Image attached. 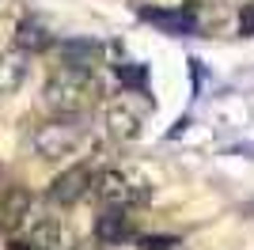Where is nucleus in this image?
Wrapping results in <instances>:
<instances>
[{"mask_svg":"<svg viewBox=\"0 0 254 250\" xmlns=\"http://www.w3.org/2000/svg\"><path fill=\"white\" fill-rule=\"evenodd\" d=\"M144 19L152 27H159V31H167V34H190L193 31L190 11H144Z\"/></svg>","mask_w":254,"mask_h":250,"instance_id":"nucleus-12","label":"nucleus"},{"mask_svg":"<svg viewBox=\"0 0 254 250\" xmlns=\"http://www.w3.org/2000/svg\"><path fill=\"white\" fill-rule=\"evenodd\" d=\"M91 186H95L91 167H87V163H76V167L61 171V175L50 182V205H57V208H72L76 201H84L87 193H91Z\"/></svg>","mask_w":254,"mask_h":250,"instance_id":"nucleus-4","label":"nucleus"},{"mask_svg":"<svg viewBox=\"0 0 254 250\" xmlns=\"http://www.w3.org/2000/svg\"><path fill=\"white\" fill-rule=\"evenodd\" d=\"M99 250H144L140 239H129V243H99Z\"/></svg>","mask_w":254,"mask_h":250,"instance_id":"nucleus-15","label":"nucleus"},{"mask_svg":"<svg viewBox=\"0 0 254 250\" xmlns=\"http://www.w3.org/2000/svg\"><path fill=\"white\" fill-rule=\"evenodd\" d=\"M61 61H64V68H87V72H95L99 46H95V42H84V38L64 42V46H61Z\"/></svg>","mask_w":254,"mask_h":250,"instance_id":"nucleus-11","label":"nucleus"},{"mask_svg":"<svg viewBox=\"0 0 254 250\" xmlns=\"http://www.w3.org/2000/svg\"><path fill=\"white\" fill-rule=\"evenodd\" d=\"M27 80V53L0 50V95H15Z\"/></svg>","mask_w":254,"mask_h":250,"instance_id":"nucleus-8","label":"nucleus"},{"mask_svg":"<svg viewBox=\"0 0 254 250\" xmlns=\"http://www.w3.org/2000/svg\"><path fill=\"white\" fill-rule=\"evenodd\" d=\"M50 46H53V34H50L46 23L23 19L19 27H15V50H23V53H46Z\"/></svg>","mask_w":254,"mask_h":250,"instance_id":"nucleus-10","label":"nucleus"},{"mask_svg":"<svg viewBox=\"0 0 254 250\" xmlns=\"http://www.w3.org/2000/svg\"><path fill=\"white\" fill-rule=\"evenodd\" d=\"M31 144H34V152L42 159H64V156H72L76 148L84 144V129L72 125L68 118H57V122H46V125L34 129Z\"/></svg>","mask_w":254,"mask_h":250,"instance_id":"nucleus-3","label":"nucleus"},{"mask_svg":"<svg viewBox=\"0 0 254 250\" xmlns=\"http://www.w3.org/2000/svg\"><path fill=\"white\" fill-rule=\"evenodd\" d=\"M27 243H34L38 250H68L72 247V235L64 231L61 220L53 216H38V220H27Z\"/></svg>","mask_w":254,"mask_h":250,"instance_id":"nucleus-6","label":"nucleus"},{"mask_svg":"<svg viewBox=\"0 0 254 250\" xmlns=\"http://www.w3.org/2000/svg\"><path fill=\"white\" fill-rule=\"evenodd\" d=\"M8 250H38V247H34V243H27V239H15Z\"/></svg>","mask_w":254,"mask_h":250,"instance_id":"nucleus-16","label":"nucleus"},{"mask_svg":"<svg viewBox=\"0 0 254 250\" xmlns=\"http://www.w3.org/2000/svg\"><path fill=\"white\" fill-rule=\"evenodd\" d=\"M239 34H251L254 38V0L239 8Z\"/></svg>","mask_w":254,"mask_h":250,"instance_id":"nucleus-13","label":"nucleus"},{"mask_svg":"<svg viewBox=\"0 0 254 250\" xmlns=\"http://www.w3.org/2000/svg\"><path fill=\"white\" fill-rule=\"evenodd\" d=\"M140 129H144V106L129 103V99L106 106V133L114 136V140L129 144V140H137V136H140Z\"/></svg>","mask_w":254,"mask_h":250,"instance_id":"nucleus-5","label":"nucleus"},{"mask_svg":"<svg viewBox=\"0 0 254 250\" xmlns=\"http://www.w3.org/2000/svg\"><path fill=\"white\" fill-rule=\"evenodd\" d=\"M99 76L87 68H57L42 87V103L46 110H53L57 118H80L99 103Z\"/></svg>","mask_w":254,"mask_h":250,"instance_id":"nucleus-1","label":"nucleus"},{"mask_svg":"<svg viewBox=\"0 0 254 250\" xmlns=\"http://www.w3.org/2000/svg\"><path fill=\"white\" fill-rule=\"evenodd\" d=\"M140 247L144 250H175L179 239H175V235H159V239H140Z\"/></svg>","mask_w":254,"mask_h":250,"instance_id":"nucleus-14","label":"nucleus"},{"mask_svg":"<svg viewBox=\"0 0 254 250\" xmlns=\"http://www.w3.org/2000/svg\"><path fill=\"white\" fill-rule=\"evenodd\" d=\"M91 193L99 197L103 208H133V205H144L152 197V186L133 167H106V171L95 175Z\"/></svg>","mask_w":254,"mask_h":250,"instance_id":"nucleus-2","label":"nucleus"},{"mask_svg":"<svg viewBox=\"0 0 254 250\" xmlns=\"http://www.w3.org/2000/svg\"><path fill=\"white\" fill-rule=\"evenodd\" d=\"M95 239L99 243H129L133 239V220L126 216V208H106L95 220Z\"/></svg>","mask_w":254,"mask_h":250,"instance_id":"nucleus-7","label":"nucleus"},{"mask_svg":"<svg viewBox=\"0 0 254 250\" xmlns=\"http://www.w3.org/2000/svg\"><path fill=\"white\" fill-rule=\"evenodd\" d=\"M31 220V193L19 186H11L8 193H4V201H0V224L4 228H23Z\"/></svg>","mask_w":254,"mask_h":250,"instance_id":"nucleus-9","label":"nucleus"}]
</instances>
